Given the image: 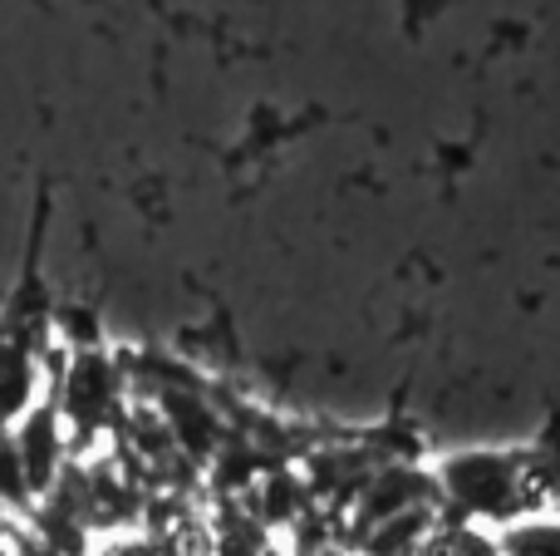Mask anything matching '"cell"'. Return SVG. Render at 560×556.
I'll return each instance as SVG.
<instances>
[{"label":"cell","mask_w":560,"mask_h":556,"mask_svg":"<svg viewBox=\"0 0 560 556\" xmlns=\"http://www.w3.org/2000/svg\"><path fill=\"white\" fill-rule=\"evenodd\" d=\"M45 331H49V315H45V301L35 296V262H30L25 286L15 291L10 311L0 315V429L20 424L30 414V404L39 399Z\"/></svg>","instance_id":"7a4b0ae2"},{"label":"cell","mask_w":560,"mask_h":556,"mask_svg":"<svg viewBox=\"0 0 560 556\" xmlns=\"http://www.w3.org/2000/svg\"><path fill=\"white\" fill-rule=\"evenodd\" d=\"M438 483V508L453 522H497L512 528L522 518H541L546 512V488L536 473V453L516 449H463L447 453L433 468Z\"/></svg>","instance_id":"6da1fadb"},{"label":"cell","mask_w":560,"mask_h":556,"mask_svg":"<svg viewBox=\"0 0 560 556\" xmlns=\"http://www.w3.org/2000/svg\"><path fill=\"white\" fill-rule=\"evenodd\" d=\"M497 556H560V518H522L502 528Z\"/></svg>","instance_id":"3957f363"}]
</instances>
